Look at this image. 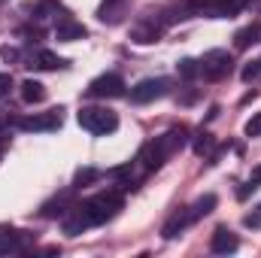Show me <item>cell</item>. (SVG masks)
Instances as JSON below:
<instances>
[{"label":"cell","mask_w":261,"mask_h":258,"mask_svg":"<svg viewBox=\"0 0 261 258\" xmlns=\"http://www.w3.org/2000/svg\"><path fill=\"white\" fill-rule=\"evenodd\" d=\"M122 207H125V197H122V192H116V189L97 192V194H91L88 200H82V203H79V210L85 213L88 225H103V222L116 219Z\"/></svg>","instance_id":"1"},{"label":"cell","mask_w":261,"mask_h":258,"mask_svg":"<svg viewBox=\"0 0 261 258\" xmlns=\"http://www.w3.org/2000/svg\"><path fill=\"white\" fill-rule=\"evenodd\" d=\"M79 128H85L88 134H113L119 128V116L107 107H82L76 116Z\"/></svg>","instance_id":"2"},{"label":"cell","mask_w":261,"mask_h":258,"mask_svg":"<svg viewBox=\"0 0 261 258\" xmlns=\"http://www.w3.org/2000/svg\"><path fill=\"white\" fill-rule=\"evenodd\" d=\"M249 0H189L192 15H206V18H234Z\"/></svg>","instance_id":"3"},{"label":"cell","mask_w":261,"mask_h":258,"mask_svg":"<svg viewBox=\"0 0 261 258\" xmlns=\"http://www.w3.org/2000/svg\"><path fill=\"white\" fill-rule=\"evenodd\" d=\"M197 64H200L203 79H213V82H219V79H225V76L231 73L234 58H231V52H225V49H210V52H203V58H200Z\"/></svg>","instance_id":"4"},{"label":"cell","mask_w":261,"mask_h":258,"mask_svg":"<svg viewBox=\"0 0 261 258\" xmlns=\"http://www.w3.org/2000/svg\"><path fill=\"white\" fill-rule=\"evenodd\" d=\"M170 94V79L164 76H152V79H140L134 88H130V100L134 104H152L158 97Z\"/></svg>","instance_id":"5"},{"label":"cell","mask_w":261,"mask_h":258,"mask_svg":"<svg viewBox=\"0 0 261 258\" xmlns=\"http://www.w3.org/2000/svg\"><path fill=\"white\" fill-rule=\"evenodd\" d=\"M125 79L116 73H103L88 85V97H100V100H113V97H125Z\"/></svg>","instance_id":"6"},{"label":"cell","mask_w":261,"mask_h":258,"mask_svg":"<svg viewBox=\"0 0 261 258\" xmlns=\"http://www.w3.org/2000/svg\"><path fill=\"white\" fill-rule=\"evenodd\" d=\"M64 122L61 110H49V113H40V116H28V119H9L12 128L21 131H58Z\"/></svg>","instance_id":"7"},{"label":"cell","mask_w":261,"mask_h":258,"mask_svg":"<svg viewBox=\"0 0 261 258\" xmlns=\"http://www.w3.org/2000/svg\"><path fill=\"white\" fill-rule=\"evenodd\" d=\"M55 37L61 40V43H73V40H85L88 37V31H85V24L82 21H76V18H70V15H61L58 18V24H55Z\"/></svg>","instance_id":"8"},{"label":"cell","mask_w":261,"mask_h":258,"mask_svg":"<svg viewBox=\"0 0 261 258\" xmlns=\"http://www.w3.org/2000/svg\"><path fill=\"white\" fill-rule=\"evenodd\" d=\"M161 34H164V21H161V18H146V21H140V24L130 31V40L140 43V46H146V43H155Z\"/></svg>","instance_id":"9"},{"label":"cell","mask_w":261,"mask_h":258,"mask_svg":"<svg viewBox=\"0 0 261 258\" xmlns=\"http://www.w3.org/2000/svg\"><path fill=\"white\" fill-rule=\"evenodd\" d=\"M210 249H213L216 255H228V252H237V249H240V240H237L234 231L216 228V231H213V240H210Z\"/></svg>","instance_id":"10"},{"label":"cell","mask_w":261,"mask_h":258,"mask_svg":"<svg viewBox=\"0 0 261 258\" xmlns=\"http://www.w3.org/2000/svg\"><path fill=\"white\" fill-rule=\"evenodd\" d=\"M24 249V231H15L9 225H0V255H12Z\"/></svg>","instance_id":"11"},{"label":"cell","mask_w":261,"mask_h":258,"mask_svg":"<svg viewBox=\"0 0 261 258\" xmlns=\"http://www.w3.org/2000/svg\"><path fill=\"white\" fill-rule=\"evenodd\" d=\"M73 203H76V200H73V192H61L58 197H52L49 203H43L40 216H43V219H61Z\"/></svg>","instance_id":"12"},{"label":"cell","mask_w":261,"mask_h":258,"mask_svg":"<svg viewBox=\"0 0 261 258\" xmlns=\"http://www.w3.org/2000/svg\"><path fill=\"white\" fill-rule=\"evenodd\" d=\"M192 222H195L192 210H189V207H182L179 213H173V216H170V222L164 225V231H161V234H164L167 240H173V237H179V234H182V231H186Z\"/></svg>","instance_id":"13"},{"label":"cell","mask_w":261,"mask_h":258,"mask_svg":"<svg viewBox=\"0 0 261 258\" xmlns=\"http://www.w3.org/2000/svg\"><path fill=\"white\" fill-rule=\"evenodd\" d=\"M28 67H34V70H61V67H67V61L58 58L55 52H49V49H37L28 58Z\"/></svg>","instance_id":"14"},{"label":"cell","mask_w":261,"mask_h":258,"mask_svg":"<svg viewBox=\"0 0 261 258\" xmlns=\"http://www.w3.org/2000/svg\"><path fill=\"white\" fill-rule=\"evenodd\" d=\"M125 9H128V0H103L100 9H97V18L103 24H119L122 15H125Z\"/></svg>","instance_id":"15"},{"label":"cell","mask_w":261,"mask_h":258,"mask_svg":"<svg viewBox=\"0 0 261 258\" xmlns=\"http://www.w3.org/2000/svg\"><path fill=\"white\" fill-rule=\"evenodd\" d=\"M21 100L24 104H43L46 100V85L37 79H24L21 82Z\"/></svg>","instance_id":"16"},{"label":"cell","mask_w":261,"mask_h":258,"mask_svg":"<svg viewBox=\"0 0 261 258\" xmlns=\"http://www.w3.org/2000/svg\"><path fill=\"white\" fill-rule=\"evenodd\" d=\"M192 149H195L197 158H213L216 155V137L210 131H200L195 140H192Z\"/></svg>","instance_id":"17"},{"label":"cell","mask_w":261,"mask_h":258,"mask_svg":"<svg viewBox=\"0 0 261 258\" xmlns=\"http://www.w3.org/2000/svg\"><path fill=\"white\" fill-rule=\"evenodd\" d=\"M255 43H261V24L240 28V31L234 34V46H237V49H249V46H255Z\"/></svg>","instance_id":"18"},{"label":"cell","mask_w":261,"mask_h":258,"mask_svg":"<svg viewBox=\"0 0 261 258\" xmlns=\"http://www.w3.org/2000/svg\"><path fill=\"white\" fill-rule=\"evenodd\" d=\"M216 203H219V197H216V194H203L200 200H195V207H189V210H192V216H195V222H197V219H203V216H210V213L216 210Z\"/></svg>","instance_id":"19"},{"label":"cell","mask_w":261,"mask_h":258,"mask_svg":"<svg viewBox=\"0 0 261 258\" xmlns=\"http://www.w3.org/2000/svg\"><path fill=\"white\" fill-rule=\"evenodd\" d=\"M100 179V170H94V167H79L76 173H73V189H85V186H91V183H97Z\"/></svg>","instance_id":"20"},{"label":"cell","mask_w":261,"mask_h":258,"mask_svg":"<svg viewBox=\"0 0 261 258\" xmlns=\"http://www.w3.org/2000/svg\"><path fill=\"white\" fill-rule=\"evenodd\" d=\"M176 70H179V76H182V79H189V82H192L195 76H200V64H197L195 58H182V61L176 64Z\"/></svg>","instance_id":"21"},{"label":"cell","mask_w":261,"mask_h":258,"mask_svg":"<svg viewBox=\"0 0 261 258\" xmlns=\"http://www.w3.org/2000/svg\"><path fill=\"white\" fill-rule=\"evenodd\" d=\"M240 76H243V82H258V79H261V58L249 61V64L240 70Z\"/></svg>","instance_id":"22"},{"label":"cell","mask_w":261,"mask_h":258,"mask_svg":"<svg viewBox=\"0 0 261 258\" xmlns=\"http://www.w3.org/2000/svg\"><path fill=\"white\" fill-rule=\"evenodd\" d=\"M246 137H261V113H255V116L246 122Z\"/></svg>","instance_id":"23"},{"label":"cell","mask_w":261,"mask_h":258,"mask_svg":"<svg viewBox=\"0 0 261 258\" xmlns=\"http://www.w3.org/2000/svg\"><path fill=\"white\" fill-rule=\"evenodd\" d=\"M12 91V76L9 73H0V97H6Z\"/></svg>","instance_id":"24"},{"label":"cell","mask_w":261,"mask_h":258,"mask_svg":"<svg viewBox=\"0 0 261 258\" xmlns=\"http://www.w3.org/2000/svg\"><path fill=\"white\" fill-rule=\"evenodd\" d=\"M0 58H3V61H18V49L3 46V49H0Z\"/></svg>","instance_id":"25"},{"label":"cell","mask_w":261,"mask_h":258,"mask_svg":"<svg viewBox=\"0 0 261 258\" xmlns=\"http://www.w3.org/2000/svg\"><path fill=\"white\" fill-rule=\"evenodd\" d=\"M255 189H258V183H252V179H249V183H246V186H243V189L237 192V197H240V200H246V197L255 192Z\"/></svg>","instance_id":"26"},{"label":"cell","mask_w":261,"mask_h":258,"mask_svg":"<svg viewBox=\"0 0 261 258\" xmlns=\"http://www.w3.org/2000/svg\"><path fill=\"white\" fill-rule=\"evenodd\" d=\"M252 183H258V186H261V164H258V167H252Z\"/></svg>","instance_id":"27"},{"label":"cell","mask_w":261,"mask_h":258,"mask_svg":"<svg viewBox=\"0 0 261 258\" xmlns=\"http://www.w3.org/2000/svg\"><path fill=\"white\" fill-rule=\"evenodd\" d=\"M0 3H6V0H0Z\"/></svg>","instance_id":"28"},{"label":"cell","mask_w":261,"mask_h":258,"mask_svg":"<svg viewBox=\"0 0 261 258\" xmlns=\"http://www.w3.org/2000/svg\"><path fill=\"white\" fill-rule=\"evenodd\" d=\"M258 213H261V207H258Z\"/></svg>","instance_id":"29"}]
</instances>
